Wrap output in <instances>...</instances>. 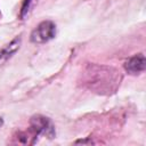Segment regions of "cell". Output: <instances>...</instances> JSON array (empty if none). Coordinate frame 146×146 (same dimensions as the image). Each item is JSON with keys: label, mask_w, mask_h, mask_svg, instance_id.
<instances>
[{"label": "cell", "mask_w": 146, "mask_h": 146, "mask_svg": "<svg viewBox=\"0 0 146 146\" xmlns=\"http://www.w3.org/2000/svg\"><path fill=\"white\" fill-rule=\"evenodd\" d=\"M56 35V25L51 21L41 22L31 33V41L33 43H46Z\"/></svg>", "instance_id": "3"}, {"label": "cell", "mask_w": 146, "mask_h": 146, "mask_svg": "<svg viewBox=\"0 0 146 146\" xmlns=\"http://www.w3.org/2000/svg\"><path fill=\"white\" fill-rule=\"evenodd\" d=\"M19 44H21V39L15 38L9 44H7L5 48H2L0 50V63L7 60L13 54H15L17 51V49L19 48Z\"/></svg>", "instance_id": "5"}, {"label": "cell", "mask_w": 146, "mask_h": 146, "mask_svg": "<svg viewBox=\"0 0 146 146\" xmlns=\"http://www.w3.org/2000/svg\"><path fill=\"white\" fill-rule=\"evenodd\" d=\"M145 67H146V59L143 54H137L130 57L124 63V70L132 75L140 74L141 72L145 71Z\"/></svg>", "instance_id": "4"}, {"label": "cell", "mask_w": 146, "mask_h": 146, "mask_svg": "<svg viewBox=\"0 0 146 146\" xmlns=\"http://www.w3.org/2000/svg\"><path fill=\"white\" fill-rule=\"evenodd\" d=\"M31 1H32V0H24V2H23V7H22V13H21V16H22V17H24L25 14L27 13V10H29V8H30V3H31Z\"/></svg>", "instance_id": "6"}, {"label": "cell", "mask_w": 146, "mask_h": 146, "mask_svg": "<svg viewBox=\"0 0 146 146\" xmlns=\"http://www.w3.org/2000/svg\"><path fill=\"white\" fill-rule=\"evenodd\" d=\"M121 81V74L111 66L90 64L83 73V83L90 90L102 95L114 92Z\"/></svg>", "instance_id": "1"}, {"label": "cell", "mask_w": 146, "mask_h": 146, "mask_svg": "<svg viewBox=\"0 0 146 146\" xmlns=\"http://www.w3.org/2000/svg\"><path fill=\"white\" fill-rule=\"evenodd\" d=\"M2 124H3V120H2V117H0V128L2 127Z\"/></svg>", "instance_id": "7"}, {"label": "cell", "mask_w": 146, "mask_h": 146, "mask_svg": "<svg viewBox=\"0 0 146 146\" xmlns=\"http://www.w3.org/2000/svg\"><path fill=\"white\" fill-rule=\"evenodd\" d=\"M41 135L52 138L55 136V129L48 117H44L42 115H35L30 120L29 133H19L18 137H16V138H17V143L22 138H24L22 144H31L30 138H32V141L34 144L36 138Z\"/></svg>", "instance_id": "2"}]
</instances>
